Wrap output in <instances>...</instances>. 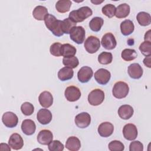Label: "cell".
I'll return each instance as SVG.
<instances>
[{"instance_id":"6da1fadb","label":"cell","mask_w":151,"mask_h":151,"mask_svg":"<svg viewBox=\"0 0 151 151\" xmlns=\"http://www.w3.org/2000/svg\"><path fill=\"white\" fill-rule=\"evenodd\" d=\"M46 27L52 32L56 37H61L63 35L62 21L57 19L54 15H50L47 17L44 21Z\"/></svg>"},{"instance_id":"7a4b0ae2","label":"cell","mask_w":151,"mask_h":151,"mask_svg":"<svg viewBox=\"0 0 151 151\" xmlns=\"http://www.w3.org/2000/svg\"><path fill=\"white\" fill-rule=\"evenodd\" d=\"M93 14L91 9L87 6H82L69 14V18L74 22H81Z\"/></svg>"},{"instance_id":"3957f363","label":"cell","mask_w":151,"mask_h":151,"mask_svg":"<svg viewBox=\"0 0 151 151\" xmlns=\"http://www.w3.org/2000/svg\"><path fill=\"white\" fill-rule=\"evenodd\" d=\"M129 92L128 84L124 81L116 82L113 88L112 93L114 97L118 99L125 98Z\"/></svg>"},{"instance_id":"277c9868","label":"cell","mask_w":151,"mask_h":151,"mask_svg":"<svg viewBox=\"0 0 151 151\" xmlns=\"http://www.w3.org/2000/svg\"><path fill=\"white\" fill-rule=\"evenodd\" d=\"M104 100V93L99 88L92 90L88 96V101L91 106H99L103 103Z\"/></svg>"},{"instance_id":"5b68a950","label":"cell","mask_w":151,"mask_h":151,"mask_svg":"<svg viewBox=\"0 0 151 151\" xmlns=\"http://www.w3.org/2000/svg\"><path fill=\"white\" fill-rule=\"evenodd\" d=\"M84 46L87 52L94 54L96 52L100 47V40L94 36H89L84 42Z\"/></svg>"},{"instance_id":"8992f818","label":"cell","mask_w":151,"mask_h":151,"mask_svg":"<svg viewBox=\"0 0 151 151\" xmlns=\"http://www.w3.org/2000/svg\"><path fill=\"white\" fill-rule=\"evenodd\" d=\"M85 29L81 26L74 27L70 33V38L77 44H82L85 39Z\"/></svg>"},{"instance_id":"52a82bcc","label":"cell","mask_w":151,"mask_h":151,"mask_svg":"<svg viewBox=\"0 0 151 151\" xmlns=\"http://www.w3.org/2000/svg\"><path fill=\"white\" fill-rule=\"evenodd\" d=\"M2 121L6 127L8 128H13L16 127L18 124V118L13 112L6 111L2 115Z\"/></svg>"},{"instance_id":"ba28073f","label":"cell","mask_w":151,"mask_h":151,"mask_svg":"<svg viewBox=\"0 0 151 151\" xmlns=\"http://www.w3.org/2000/svg\"><path fill=\"white\" fill-rule=\"evenodd\" d=\"M95 80L101 85H106L110 81L111 74L109 71L105 68H100L94 73Z\"/></svg>"},{"instance_id":"9c48e42d","label":"cell","mask_w":151,"mask_h":151,"mask_svg":"<svg viewBox=\"0 0 151 151\" xmlns=\"http://www.w3.org/2000/svg\"><path fill=\"white\" fill-rule=\"evenodd\" d=\"M74 122L78 127L84 129L90 125L91 123V116L87 112H82L75 117Z\"/></svg>"},{"instance_id":"30bf717a","label":"cell","mask_w":151,"mask_h":151,"mask_svg":"<svg viewBox=\"0 0 151 151\" xmlns=\"http://www.w3.org/2000/svg\"><path fill=\"white\" fill-rule=\"evenodd\" d=\"M64 96L66 99L70 102L77 101L81 97L80 90L74 86L67 87L64 91Z\"/></svg>"},{"instance_id":"8fae6325","label":"cell","mask_w":151,"mask_h":151,"mask_svg":"<svg viewBox=\"0 0 151 151\" xmlns=\"http://www.w3.org/2000/svg\"><path fill=\"white\" fill-rule=\"evenodd\" d=\"M123 134L126 140L130 141L134 140L138 134L136 126L132 123L125 124L123 129Z\"/></svg>"},{"instance_id":"7c38bea8","label":"cell","mask_w":151,"mask_h":151,"mask_svg":"<svg viewBox=\"0 0 151 151\" xmlns=\"http://www.w3.org/2000/svg\"><path fill=\"white\" fill-rule=\"evenodd\" d=\"M93 76V71L91 67L88 66L82 67L78 71L77 78L80 82L86 83L89 81Z\"/></svg>"},{"instance_id":"4fadbf2b","label":"cell","mask_w":151,"mask_h":151,"mask_svg":"<svg viewBox=\"0 0 151 151\" xmlns=\"http://www.w3.org/2000/svg\"><path fill=\"white\" fill-rule=\"evenodd\" d=\"M101 44L105 49L110 50L116 47L117 42L113 34L111 32H107L102 37Z\"/></svg>"},{"instance_id":"5bb4252c","label":"cell","mask_w":151,"mask_h":151,"mask_svg":"<svg viewBox=\"0 0 151 151\" xmlns=\"http://www.w3.org/2000/svg\"><path fill=\"white\" fill-rule=\"evenodd\" d=\"M52 116L51 112L47 109H40L37 114V119L38 122L43 125L50 123L52 120Z\"/></svg>"},{"instance_id":"9a60e30c","label":"cell","mask_w":151,"mask_h":151,"mask_svg":"<svg viewBox=\"0 0 151 151\" xmlns=\"http://www.w3.org/2000/svg\"><path fill=\"white\" fill-rule=\"evenodd\" d=\"M97 131L100 136L103 137H108L113 134L114 126L110 122H103L99 125Z\"/></svg>"},{"instance_id":"2e32d148","label":"cell","mask_w":151,"mask_h":151,"mask_svg":"<svg viewBox=\"0 0 151 151\" xmlns=\"http://www.w3.org/2000/svg\"><path fill=\"white\" fill-rule=\"evenodd\" d=\"M8 145L14 150H19L24 146V140L20 134L15 133L9 137Z\"/></svg>"},{"instance_id":"e0dca14e","label":"cell","mask_w":151,"mask_h":151,"mask_svg":"<svg viewBox=\"0 0 151 151\" xmlns=\"http://www.w3.org/2000/svg\"><path fill=\"white\" fill-rule=\"evenodd\" d=\"M53 134L52 132L47 129L41 130L37 136V141L39 143L43 145H48L52 141Z\"/></svg>"},{"instance_id":"ac0fdd59","label":"cell","mask_w":151,"mask_h":151,"mask_svg":"<svg viewBox=\"0 0 151 151\" xmlns=\"http://www.w3.org/2000/svg\"><path fill=\"white\" fill-rule=\"evenodd\" d=\"M127 72L130 77L133 79H139L141 78L143 73L142 67L138 63L131 64L128 67Z\"/></svg>"},{"instance_id":"d6986e66","label":"cell","mask_w":151,"mask_h":151,"mask_svg":"<svg viewBox=\"0 0 151 151\" xmlns=\"http://www.w3.org/2000/svg\"><path fill=\"white\" fill-rule=\"evenodd\" d=\"M38 101L42 107L48 108L51 106L53 103V97L50 92L44 91L40 94Z\"/></svg>"},{"instance_id":"ffe728a7","label":"cell","mask_w":151,"mask_h":151,"mask_svg":"<svg viewBox=\"0 0 151 151\" xmlns=\"http://www.w3.org/2000/svg\"><path fill=\"white\" fill-rule=\"evenodd\" d=\"M21 127L22 132L28 136L33 134L36 130L35 123L31 119L24 120L22 122Z\"/></svg>"},{"instance_id":"44dd1931","label":"cell","mask_w":151,"mask_h":151,"mask_svg":"<svg viewBox=\"0 0 151 151\" xmlns=\"http://www.w3.org/2000/svg\"><path fill=\"white\" fill-rule=\"evenodd\" d=\"M133 113L134 110L133 107L129 104L122 105L118 109V114L123 120H128L131 118Z\"/></svg>"},{"instance_id":"7402d4cb","label":"cell","mask_w":151,"mask_h":151,"mask_svg":"<svg viewBox=\"0 0 151 151\" xmlns=\"http://www.w3.org/2000/svg\"><path fill=\"white\" fill-rule=\"evenodd\" d=\"M130 11V7L127 4H121L116 8L115 16L117 18H124L129 15Z\"/></svg>"},{"instance_id":"603a6c76","label":"cell","mask_w":151,"mask_h":151,"mask_svg":"<svg viewBox=\"0 0 151 151\" xmlns=\"http://www.w3.org/2000/svg\"><path fill=\"white\" fill-rule=\"evenodd\" d=\"M120 31L122 34L124 36L131 34L134 29L133 22L130 19H125L120 24Z\"/></svg>"},{"instance_id":"cb8c5ba5","label":"cell","mask_w":151,"mask_h":151,"mask_svg":"<svg viewBox=\"0 0 151 151\" xmlns=\"http://www.w3.org/2000/svg\"><path fill=\"white\" fill-rule=\"evenodd\" d=\"M81 142L76 136L69 137L65 142V147L70 151H77L80 149Z\"/></svg>"},{"instance_id":"d4e9b609","label":"cell","mask_w":151,"mask_h":151,"mask_svg":"<svg viewBox=\"0 0 151 151\" xmlns=\"http://www.w3.org/2000/svg\"><path fill=\"white\" fill-rule=\"evenodd\" d=\"M48 14L47 8L42 5L37 6L32 11V15L34 18L38 21L44 20L45 17Z\"/></svg>"},{"instance_id":"484cf974","label":"cell","mask_w":151,"mask_h":151,"mask_svg":"<svg viewBox=\"0 0 151 151\" xmlns=\"http://www.w3.org/2000/svg\"><path fill=\"white\" fill-rule=\"evenodd\" d=\"M73 76L74 71L72 68L67 67L61 68L58 72V77L62 81H65L71 79Z\"/></svg>"},{"instance_id":"4316f807","label":"cell","mask_w":151,"mask_h":151,"mask_svg":"<svg viewBox=\"0 0 151 151\" xmlns=\"http://www.w3.org/2000/svg\"><path fill=\"white\" fill-rule=\"evenodd\" d=\"M77 50L76 47L70 44L66 43L62 44L61 48V54L64 57H70L74 56Z\"/></svg>"},{"instance_id":"83f0119b","label":"cell","mask_w":151,"mask_h":151,"mask_svg":"<svg viewBox=\"0 0 151 151\" xmlns=\"http://www.w3.org/2000/svg\"><path fill=\"white\" fill-rule=\"evenodd\" d=\"M136 19L138 23L141 26H147L149 25L151 23L150 15L146 12L142 11L139 12L137 14Z\"/></svg>"},{"instance_id":"f1b7e54d","label":"cell","mask_w":151,"mask_h":151,"mask_svg":"<svg viewBox=\"0 0 151 151\" xmlns=\"http://www.w3.org/2000/svg\"><path fill=\"white\" fill-rule=\"evenodd\" d=\"M71 4L70 0H59L55 4V9L58 12L65 13L70 10Z\"/></svg>"},{"instance_id":"f546056e","label":"cell","mask_w":151,"mask_h":151,"mask_svg":"<svg viewBox=\"0 0 151 151\" xmlns=\"http://www.w3.org/2000/svg\"><path fill=\"white\" fill-rule=\"evenodd\" d=\"M104 24V20L101 17H96L93 18L89 22V27L94 32L99 31Z\"/></svg>"},{"instance_id":"4dcf8cb0","label":"cell","mask_w":151,"mask_h":151,"mask_svg":"<svg viewBox=\"0 0 151 151\" xmlns=\"http://www.w3.org/2000/svg\"><path fill=\"white\" fill-rule=\"evenodd\" d=\"M137 56V54L135 50L126 48L122 51L121 57L123 60L126 61H130L134 60Z\"/></svg>"},{"instance_id":"1f68e13d","label":"cell","mask_w":151,"mask_h":151,"mask_svg":"<svg viewBox=\"0 0 151 151\" xmlns=\"http://www.w3.org/2000/svg\"><path fill=\"white\" fill-rule=\"evenodd\" d=\"M113 60V55L111 52L103 51L98 56V61L101 64L107 65L110 64Z\"/></svg>"},{"instance_id":"d6a6232c","label":"cell","mask_w":151,"mask_h":151,"mask_svg":"<svg viewBox=\"0 0 151 151\" xmlns=\"http://www.w3.org/2000/svg\"><path fill=\"white\" fill-rule=\"evenodd\" d=\"M63 63L65 67L73 69L76 68L78 65L79 61L78 59L75 56L70 57H64L63 59Z\"/></svg>"},{"instance_id":"836d02e7","label":"cell","mask_w":151,"mask_h":151,"mask_svg":"<svg viewBox=\"0 0 151 151\" xmlns=\"http://www.w3.org/2000/svg\"><path fill=\"white\" fill-rule=\"evenodd\" d=\"M62 26L64 34H70L71 29L74 27H76V23L73 21L69 18H67L62 21Z\"/></svg>"},{"instance_id":"e575fe53","label":"cell","mask_w":151,"mask_h":151,"mask_svg":"<svg viewBox=\"0 0 151 151\" xmlns=\"http://www.w3.org/2000/svg\"><path fill=\"white\" fill-rule=\"evenodd\" d=\"M101 11L104 15L109 18H111L115 15L116 6L111 4H108L102 8Z\"/></svg>"},{"instance_id":"d590c367","label":"cell","mask_w":151,"mask_h":151,"mask_svg":"<svg viewBox=\"0 0 151 151\" xmlns=\"http://www.w3.org/2000/svg\"><path fill=\"white\" fill-rule=\"evenodd\" d=\"M139 50L145 56H149L151 54V42L144 41L142 42L139 47Z\"/></svg>"},{"instance_id":"8d00e7d4","label":"cell","mask_w":151,"mask_h":151,"mask_svg":"<svg viewBox=\"0 0 151 151\" xmlns=\"http://www.w3.org/2000/svg\"><path fill=\"white\" fill-rule=\"evenodd\" d=\"M21 110L24 115L30 116L34 111V107L29 102H24L21 106Z\"/></svg>"},{"instance_id":"74e56055","label":"cell","mask_w":151,"mask_h":151,"mask_svg":"<svg viewBox=\"0 0 151 151\" xmlns=\"http://www.w3.org/2000/svg\"><path fill=\"white\" fill-rule=\"evenodd\" d=\"M109 149L110 151H123L124 149V145L119 140H113L109 143Z\"/></svg>"},{"instance_id":"f35d334b","label":"cell","mask_w":151,"mask_h":151,"mask_svg":"<svg viewBox=\"0 0 151 151\" xmlns=\"http://www.w3.org/2000/svg\"><path fill=\"white\" fill-rule=\"evenodd\" d=\"M48 148L50 151H62L64 150V146L60 141L54 140L48 144Z\"/></svg>"},{"instance_id":"ab89813d","label":"cell","mask_w":151,"mask_h":151,"mask_svg":"<svg viewBox=\"0 0 151 151\" xmlns=\"http://www.w3.org/2000/svg\"><path fill=\"white\" fill-rule=\"evenodd\" d=\"M62 44L60 42H54L50 46V52L51 55L55 57H60L61 54V48Z\"/></svg>"},{"instance_id":"60d3db41","label":"cell","mask_w":151,"mask_h":151,"mask_svg":"<svg viewBox=\"0 0 151 151\" xmlns=\"http://www.w3.org/2000/svg\"><path fill=\"white\" fill-rule=\"evenodd\" d=\"M129 150L130 151H143V145L138 140L133 141L130 143L129 145Z\"/></svg>"},{"instance_id":"b9f144b4","label":"cell","mask_w":151,"mask_h":151,"mask_svg":"<svg viewBox=\"0 0 151 151\" xmlns=\"http://www.w3.org/2000/svg\"><path fill=\"white\" fill-rule=\"evenodd\" d=\"M143 64L149 68L151 67V65H150V55L147 56L146 58H145V59L143 60Z\"/></svg>"},{"instance_id":"7bdbcfd3","label":"cell","mask_w":151,"mask_h":151,"mask_svg":"<svg viewBox=\"0 0 151 151\" xmlns=\"http://www.w3.org/2000/svg\"><path fill=\"white\" fill-rule=\"evenodd\" d=\"M144 40L145 41H150V30L147 31L145 35V37H144Z\"/></svg>"},{"instance_id":"ee69618b","label":"cell","mask_w":151,"mask_h":151,"mask_svg":"<svg viewBox=\"0 0 151 151\" xmlns=\"http://www.w3.org/2000/svg\"><path fill=\"white\" fill-rule=\"evenodd\" d=\"M91 2H92V3H93V4H101V2H103V1H91Z\"/></svg>"}]
</instances>
